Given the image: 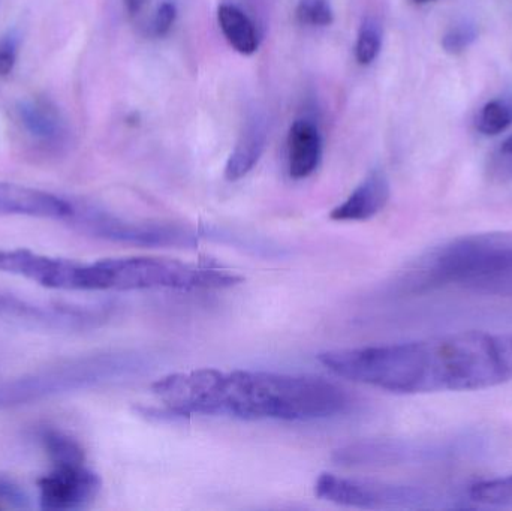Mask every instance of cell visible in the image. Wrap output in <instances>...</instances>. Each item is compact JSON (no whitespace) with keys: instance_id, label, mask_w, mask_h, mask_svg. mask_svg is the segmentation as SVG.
<instances>
[{"instance_id":"ac0fdd59","label":"cell","mask_w":512,"mask_h":511,"mask_svg":"<svg viewBox=\"0 0 512 511\" xmlns=\"http://www.w3.org/2000/svg\"><path fill=\"white\" fill-rule=\"evenodd\" d=\"M512 125V102L495 99L484 105L478 119V128L483 134L498 135Z\"/></svg>"},{"instance_id":"6da1fadb","label":"cell","mask_w":512,"mask_h":511,"mask_svg":"<svg viewBox=\"0 0 512 511\" xmlns=\"http://www.w3.org/2000/svg\"><path fill=\"white\" fill-rule=\"evenodd\" d=\"M337 377L385 392H469L512 381V335L465 332L319 354Z\"/></svg>"},{"instance_id":"3957f363","label":"cell","mask_w":512,"mask_h":511,"mask_svg":"<svg viewBox=\"0 0 512 511\" xmlns=\"http://www.w3.org/2000/svg\"><path fill=\"white\" fill-rule=\"evenodd\" d=\"M512 273V231L468 234L427 251L400 276L408 293L435 288H465L477 293L483 285Z\"/></svg>"},{"instance_id":"7a4b0ae2","label":"cell","mask_w":512,"mask_h":511,"mask_svg":"<svg viewBox=\"0 0 512 511\" xmlns=\"http://www.w3.org/2000/svg\"><path fill=\"white\" fill-rule=\"evenodd\" d=\"M152 389L179 416L309 422L337 416L349 404L345 390L325 378L242 369L177 372Z\"/></svg>"},{"instance_id":"52a82bcc","label":"cell","mask_w":512,"mask_h":511,"mask_svg":"<svg viewBox=\"0 0 512 511\" xmlns=\"http://www.w3.org/2000/svg\"><path fill=\"white\" fill-rule=\"evenodd\" d=\"M81 233L110 242L135 246H195L200 233L173 224L137 222L111 215L96 207L75 204L74 213L68 219Z\"/></svg>"},{"instance_id":"d4e9b609","label":"cell","mask_w":512,"mask_h":511,"mask_svg":"<svg viewBox=\"0 0 512 511\" xmlns=\"http://www.w3.org/2000/svg\"><path fill=\"white\" fill-rule=\"evenodd\" d=\"M477 293L487 294V296L512 297V273L483 285Z\"/></svg>"},{"instance_id":"603a6c76","label":"cell","mask_w":512,"mask_h":511,"mask_svg":"<svg viewBox=\"0 0 512 511\" xmlns=\"http://www.w3.org/2000/svg\"><path fill=\"white\" fill-rule=\"evenodd\" d=\"M18 56V38L14 33L0 38V77H8L14 71Z\"/></svg>"},{"instance_id":"9c48e42d","label":"cell","mask_w":512,"mask_h":511,"mask_svg":"<svg viewBox=\"0 0 512 511\" xmlns=\"http://www.w3.org/2000/svg\"><path fill=\"white\" fill-rule=\"evenodd\" d=\"M101 491V479L86 461L53 462V470L38 480L39 506L48 511L86 509Z\"/></svg>"},{"instance_id":"e0dca14e","label":"cell","mask_w":512,"mask_h":511,"mask_svg":"<svg viewBox=\"0 0 512 511\" xmlns=\"http://www.w3.org/2000/svg\"><path fill=\"white\" fill-rule=\"evenodd\" d=\"M468 497L481 506L512 509V474L501 479L475 483L469 489Z\"/></svg>"},{"instance_id":"8fae6325","label":"cell","mask_w":512,"mask_h":511,"mask_svg":"<svg viewBox=\"0 0 512 511\" xmlns=\"http://www.w3.org/2000/svg\"><path fill=\"white\" fill-rule=\"evenodd\" d=\"M390 200V182L382 170H375L333 209L330 218L337 222H363L375 218Z\"/></svg>"},{"instance_id":"d6986e66","label":"cell","mask_w":512,"mask_h":511,"mask_svg":"<svg viewBox=\"0 0 512 511\" xmlns=\"http://www.w3.org/2000/svg\"><path fill=\"white\" fill-rule=\"evenodd\" d=\"M382 47V27L373 18L361 24L355 44V57L360 65H370L379 56Z\"/></svg>"},{"instance_id":"30bf717a","label":"cell","mask_w":512,"mask_h":511,"mask_svg":"<svg viewBox=\"0 0 512 511\" xmlns=\"http://www.w3.org/2000/svg\"><path fill=\"white\" fill-rule=\"evenodd\" d=\"M74 203L50 192L15 183L0 182V216H32V218L68 221Z\"/></svg>"},{"instance_id":"ffe728a7","label":"cell","mask_w":512,"mask_h":511,"mask_svg":"<svg viewBox=\"0 0 512 511\" xmlns=\"http://www.w3.org/2000/svg\"><path fill=\"white\" fill-rule=\"evenodd\" d=\"M297 18L307 26H330L333 23V9L327 0H301Z\"/></svg>"},{"instance_id":"44dd1931","label":"cell","mask_w":512,"mask_h":511,"mask_svg":"<svg viewBox=\"0 0 512 511\" xmlns=\"http://www.w3.org/2000/svg\"><path fill=\"white\" fill-rule=\"evenodd\" d=\"M478 38V30L475 24L462 23L451 27L444 38H442V48L450 54H460L468 50Z\"/></svg>"},{"instance_id":"ba28073f","label":"cell","mask_w":512,"mask_h":511,"mask_svg":"<svg viewBox=\"0 0 512 511\" xmlns=\"http://www.w3.org/2000/svg\"><path fill=\"white\" fill-rule=\"evenodd\" d=\"M481 450L478 437H456L432 443L358 444L339 450L337 459L345 464H433L468 458Z\"/></svg>"},{"instance_id":"8992f818","label":"cell","mask_w":512,"mask_h":511,"mask_svg":"<svg viewBox=\"0 0 512 511\" xmlns=\"http://www.w3.org/2000/svg\"><path fill=\"white\" fill-rule=\"evenodd\" d=\"M316 497L358 509H454L457 498L426 486L396 485L375 480L348 479L324 473L315 483Z\"/></svg>"},{"instance_id":"4316f807","label":"cell","mask_w":512,"mask_h":511,"mask_svg":"<svg viewBox=\"0 0 512 511\" xmlns=\"http://www.w3.org/2000/svg\"><path fill=\"white\" fill-rule=\"evenodd\" d=\"M502 152L512 156V135L504 141V144H502Z\"/></svg>"},{"instance_id":"cb8c5ba5","label":"cell","mask_w":512,"mask_h":511,"mask_svg":"<svg viewBox=\"0 0 512 511\" xmlns=\"http://www.w3.org/2000/svg\"><path fill=\"white\" fill-rule=\"evenodd\" d=\"M177 17V8L174 3L165 2L159 6L153 18V32L158 36H165L173 27Z\"/></svg>"},{"instance_id":"83f0119b","label":"cell","mask_w":512,"mask_h":511,"mask_svg":"<svg viewBox=\"0 0 512 511\" xmlns=\"http://www.w3.org/2000/svg\"><path fill=\"white\" fill-rule=\"evenodd\" d=\"M415 5H427V3L435 2V0H412Z\"/></svg>"},{"instance_id":"5b68a950","label":"cell","mask_w":512,"mask_h":511,"mask_svg":"<svg viewBox=\"0 0 512 511\" xmlns=\"http://www.w3.org/2000/svg\"><path fill=\"white\" fill-rule=\"evenodd\" d=\"M90 270V291L222 290L243 281L221 267L168 258H107L90 263Z\"/></svg>"},{"instance_id":"4fadbf2b","label":"cell","mask_w":512,"mask_h":511,"mask_svg":"<svg viewBox=\"0 0 512 511\" xmlns=\"http://www.w3.org/2000/svg\"><path fill=\"white\" fill-rule=\"evenodd\" d=\"M322 140L309 120H295L288 134V170L292 179H306L318 168Z\"/></svg>"},{"instance_id":"2e32d148","label":"cell","mask_w":512,"mask_h":511,"mask_svg":"<svg viewBox=\"0 0 512 511\" xmlns=\"http://www.w3.org/2000/svg\"><path fill=\"white\" fill-rule=\"evenodd\" d=\"M38 440L42 449L53 462L86 461L83 447L77 440L65 432L54 428H42L38 432Z\"/></svg>"},{"instance_id":"9a60e30c","label":"cell","mask_w":512,"mask_h":511,"mask_svg":"<svg viewBox=\"0 0 512 511\" xmlns=\"http://www.w3.org/2000/svg\"><path fill=\"white\" fill-rule=\"evenodd\" d=\"M218 21L227 41L240 54L251 56L258 50V33L251 18L234 5L219 6Z\"/></svg>"},{"instance_id":"484cf974","label":"cell","mask_w":512,"mask_h":511,"mask_svg":"<svg viewBox=\"0 0 512 511\" xmlns=\"http://www.w3.org/2000/svg\"><path fill=\"white\" fill-rule=\"evenodd\" d=\"M147 2H149V0H123V3H125L126 6V11L131 15L140 14V12L143 11L144 6L147 5Z\"/></svg>"},{"instance_id":"277c9868","label":"cell","mask_w":512,"mask_h":511,"mask_svg":"<svg viewBox=\"0 0 512 511\" xmlns=\"http://www.w3.org/2000/svg\"><path fill=\"white\" fill-rule=\"evenodd\" d=\"M146 369L137 353L107 351L63 360L0 384V411L128 380Z\"/></svg>"},{"instance_id":"5bb4252c","label":"cell","mask_w":512,"mask_h":511,"mask_svg":"<svg viewBox=\"0 0 512 511\" xmlns=\"http://www.w3.org/2000/svg\"><path fill=\"white\" fill-rule=\"evenodd\" d=\"M265 144H267L265 122L261 117H255L246 125L245 131L240 135L239 141L228 159L227 167H225V179L237 182V180L248 176L258 164Z\"/></svg>"},{"instance_id":"7c38bea8","label":"cell","mask_w":512,"mask_h":511,"mask_svg":"<svg viewBox=\"0 0 512 511\" xmlns=\"http://www.w3.org/2000/svg\"><path fill=\"white\" fill-rule=\"evenodd\" d=\"M17 111L27 134L45 149H62L68 143V126L50 101L35 99L21 102Z\"/></svg>"},{"instance_id":"7402d4cb","label":"cell","mask_w":512,"mask_h":511,"mask_svg":"<svg viewBox=\"0 0 512 511\" xmlns=\"http://www.w3.org/2000/svg\"><path fill=\"white\" fill-rule=\"evenodd\" d=\"M29 495L14 480L0 477V510H24L29 507Z\"/></svg>"}]
</instances>
